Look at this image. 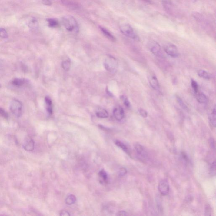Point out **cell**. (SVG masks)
Returning a JSON list of instances; mask_svg holds the SVG:
<instances>
[{
	"label": "cell",
	"mask_w": 216,
	"mask_h": 216,
	"mask_svg": "<svg viewBox=\"0 0 216 216\" xmlns=\"http://www.w3.org/2000/svg\"><path fill=\"white\" fill-rule=\"evenodd\" d=\"M161 1L163 7L165 10L169 11L172 4L171 0H161Z\"/></svg>",
	"instance_id": "cell-24"
},
{
	"label": "cell",
	"mask_w": 216,
	"mask_h": 216,
	"mask_svg": "<svg viewBox=\"0 0 216 216\" xmlns=\"http://www.w3.org/2000/svg\"><path fill=\"white\" fill-rule=\"evenodd\" d=\"M0 87H1V85H0Z\"/></svg>",
	"instance_id": "cell-41"
},
{
	"label": "cell",
	"mask_w": 216,
	"mask_h": 216,
	"mask_svg": "<svg viewBox=\"0 0 216 216\" xmlns=\"http://www.w3.org/2000/svg\"><path fill=\"white\" fill-rule=\"evenodd\" d=\"M47 22L49 27L55 28L58 27L59 26V22L58 20L55 19L49 18V19H47Z\"/></svg>",
	"instance_id": "cell-22"
},
{
	"label": "cell",
	"mask_w": 216,
	"mask_h": 216,
	"mask_svg": "<svg viewBox=\"0 0 216 216\" xmlns=\"http://www.w3.org/2000/svg\"><path fill=\"white\" fill-rule=\"evenodd\" d=\"M114 117L118 121H121L124 117V111L121 107L115 108L113 111Z\"/></svg>",
	"instance_id": "cell-9"
},
{
	"label": "cell",
	"mask_w": 216,
	"mask_h": 216,
	"mask_svg": "<svg viewBox=\"0 0 216 216\" xmlns=\"http://www.w3.org/2000/svg\"><path fill=\"white\" fill-rule=\"evenodd\" d=\"M198 75L199 77H201L203 79H211L212 77V75L208 73V72L206 71L203 70H200L198 72Z\"/></svg>",
	"instance_id": "cell-17"
},
{
	"label": "cell",
	"mask_w": 216,
	"mask_h": 216,
	"mask_svg": "<svg viewBox=\"0 0 216 216\" xmlns=\"http://www.w3.org/2000/svg\"><path fill=\"white\" fill-rule=\"evenodd\" d=\"M127 171L126 169L124 168H120V171H119V176L120 177H123L127 174Z\"/></svg>",
	"instance_id": "cell-36"
},
{
	"label": "cell",
	"mask_w": 216,
	"mask_h": 216,
	"mask_svg": "<svg viewBox=\"0 0 216 216\" xmlns=\"http://www.w3.org/2000/svg\"><path fill=\"white\" fill-rule=\"evenodd\" d=\"M115 144L118 147L121 148V149H122L128 155H130L129 150L128 149V147L124 143H123L121 141H120L117 140L116 141Z\"/></svg>",
	"instance_id": "cell-20"
},
{
	"label": "cell",
	"mask_w": 216,
	"mask_h": 216,
	"mask_svg": "<svg viewBox=\"0 0 216 216\" xmlns=\"http://www.w3.org/2000/svg\"><path fill=\"white\" fill-rule=\"evenodd\" d=\"M120 30L124 35L135 40H138V37L134 32V29L128 23L122 24L120 26Z\"/></svg>",
	"instance_id": "cell-2"
},
{
	"label": "cell",
	"mask_w": 216,
	"mask_h": 216,
	"mask_svg": "<svg viewBox=\"0 0 216 216\" xmlns=\"http://www.w3.org/2000/svg\"><path fill=\"white\" fill-rule=\"evenodd\" d=\"M10 109L11 112L16 117L21 116L22 112V104L18 100H13L10 104Z\"/></svg>",
	"instance_id": "cell-3"
},
{
	"label": "cell",
	"mask_w": 216,
	"mask_h": 216,
	"mask_svg": "<svg viewBox=\"0 0 216 216\" xmlns=\"http://www.w3.org/2000/svg\"><path fill=\"white\" fill-rule=\"evenodd\" d=\"M104 67L109 72L114 73L116 71L117 63L115 59L113 57L109 56L105 60L104 63Z\"/></svg>",
	"instance_id": "cell-4"
},
{
	"label": "cell",
	"mask_w": 216,
	"mask_h": 216,
	"mask_svg": "<svg viewBox=\"0 0 216 216\" xmlns=\"http://www.w3.org/2000/svg\"><path fill=\"white\" fill-rule=\"evenodd\" d=\"M128 215L127 213L124 211H120L117 214V216H127Z\"/></svg>",
	"instance_id": "cell-37"
},
{
	"label": "cell",
	"mask_w": 216,
	"mask_h": 216,
	"mask_svg": "<svg viewBox=\"0 0 216 216\" xmlns=\"http://www.w3.org/2000/svg\"><path fill=\"white\" fill-rule=\"evenodd\" d=\"M60 215L67 216H69L70 214L68 212H67V211H62V212H61Z\"/></svg>",
	"instance_id": "cell-39"
},
{
	"label": "cell",
	"mask_w": 216,
	"mask_h": 216,
	"mask_svg": "<svg viewBox=\"0 0 216 216\" xmlns=\"http://www.w3.org/2000/svg\"><path fill=\"white\" fill-rule=\"evenodd\" d=\"M62 67L65 71H68L71 67V62L69 60L63 61L62 64Z\"/></svg>",
	"instance_id": "cell-26"
},
{
	"label": "cell",
	"mask_w": 216,
	"mask_h": 216,
	"mask_svg": "<svg viewBox=\"0 0 216 216\" xmlns=\"http://www.w3.org/2000/svg\"><path fill=\"white\" fill-rule=\"evenodd\" d=\"M142 1H144V2H147V3H151V0H142Z\"/></svg>",
	"instance_id": "cell-40"
},
{
	"label": "cell",
	"mask_w": 216,
	"mask_h": 216,
	"mask_svg": "<svg viewBox=\"0 0 216 216\" xmlns=\"http://www.w3.org/2000/svg\"><path fill=\"white\" fill-rule=\"evenodd\" d=\"M191 86L193 88V91L195 93H197L198 91V85L197 83L193 79L191 80Z\"/></svg>",
	"instance_id": "cell-30"
},
{
	"label": "cell",
	"mask_w": 216,
	"mask_h": 216,
	"mask_svg": "<svg viewBox=\"0 0 216 216\" xmlns=\"http://www.w3.org/2000/svg\"><path fill=\"white\" fill-rule=\"evenodd\" d=\"M148 47L150 51L157 56H161L162 53L161 46L156 42L152 41L148 43Z\"/></svg>",
	"instance_id": "cell-6"
},
{
	"label": "cell",
	"mask_w": 216,
	"mask_h": 216,
	"mask_svg": "<svg viewBox=\"0 0 216 216\" xmlns=\"http://www.w3.org/2000/svg\"><path fill=\"white\" fill-rule=\"evenodd\" d=\"M158 188L160 193L163 195H167L169 193V184L166 179L161 180L159 183Z\"/></svg>",
	"instance_id": "cell-7"
},
{
	"label": "cell",
	"mask_w": 216,
	"mask_h": 216,
	"mask_svg": "<svg viewBox=\"0 0 216 216\" xmlns=\"http://www.w3.org/2000/svg\"><path fill=\"white\" fill-rule=\"evenodd\" d=\"M149 81L150 85L154 90H158L159 85L157 78L155 75H152L150 76L149 78Z\"/></svg>",
	"instance_id": "cell-10"
},
{
	"label": "cell",
	"mask_w": 216,
	"mask_h": 216,
	"mask_svg": "<svg viewBox=\"0 0 216 216\" xmlns=\"http://www.w3.org/2000/svg\"><path fill=\"white\" fill-rule=\"evenodd\" d=\"M23 148L27 151H32L34 148V141L31 137L26 138L23 144Z\"/></svg>",
	"instance_id": "cell-8"
},
{
	"label": "cell",
	"mask_w": 216,
	"mask_h": 216,
	"mask_svg": "<svg viewBox=\"0 0 216 216\" xmlns=\"http://www.w3.org/2000/svg\"><path fill=\"white\" fill-rule=\"evenodd\" d=\"M26 82L27 81L25 79L17 78L12 81V83L15 86L20 87L24 85Z\"/></svg>",
	"instance_id": "cell-15"
},
{
	"label": "cell",
	"mask_w": 216,
	"mask_h": 216,
	"mask_svg": "<svg viewBox=\"0 0 216 216\" xmlns=\"http://www.w3.org/2000/svg\"><path fill=\"white\" fill-rule=\"evenodd\" d=\"M134 148L138 155H143L145 153V150L143 147L138 143H136L134 144Z\"/></svg>",
	"instance_id": "cell-21"
},
{
	"label": "cell",
	"mask_w": 216,
	"mask_h": 216,
	"mask_svg": "<svg viewBox=\"0 0 216 216\" xmlns=\"http://www.w3.org/2000/svg\"><path fill=\"white\" fill-rule=\"evenodd\" d=\"M76 201V198L73 194H70L66 198L65 202L68 205H72L75 204Z\"/></svg>",
	"instance_id": "cell-23"
},
{
	"label": "cell",
	"mask_w": 216,
	"mask_h": 216,
	"mask_svg": "<svg viewBox=\"0 0 216 216\" xmlns=\"http://www.w3.org/2000/svg\"><path fill=\"white\" fill-rule=\"evenodd\" d=\"M208 141H209V144L211 148L214 150H215V143L214 139L212 138H210L208 140Z\"/></svg>",
	"instance_id": "cell-33"
},
{
	"label": "cell",
	"mask_w": 216,
	"mask_h": 216,
	"mask_svg": "<svg viewBox=\"0 0 216 216\" xmlns=\"http://www.w3.org/2000/svg\"><path fill=\"white\" fill-rule=\"evenodd\" d=\"M45 101L47 112L49 115H51L52 113V102L51 99L48 97H46L45 98Z\"/></svg>",
	"instance_id": "cell-13"
},
{
	"label": "cell",
	"mask_w": 216,
	"mask_h": 216,
	"mask_svg": "<svg viewBox=\"0 0 216 216\" xmlns=\"http://www.w3.org/2000/svg\"><path fill=\"white\" fill-rule=\"evenodd\" d=\"M176 98H177V102L179 103V105H180L181 108L184 109V110H188V107L184 104V102L181 99V98L179 97V96H177Z\"/></svg>",
	"instance_id": "cell-28"
},
{
	"label": "cell",
	"mask_w": 216,
	"mask_h": 216,
	"mask_svg": "<svg viewBox=\"0 0 216 216\" xmlns=\"http://www.w3.org/2000/svg\"><path fill=\"white\" fill-rule=\"evenodd\" d=\"M210 174L212 176H216V161L213 162L211 165L210 169Z\"/></svg>",
	"instance_id": "cell-29"
},
{
	"label": "cell",
	"mask_w": 216,
	"mask_h": 216,
	"mask_svg": "<svg viewBox=\"0 0 216 216\" xmlns=\"http://www.w3.org/2000/svg\"><path fill=\"white\" fill-rule=\"evenodd\" d=\"M64 26L69 32L77 33L79 31V25L77 20L72 16H65L62 18Z\"/></svg>",
	"instance_id": "cell-1"
},
{
	"label": "cell",
	"mask_w": 216,
	"mask_h": 216,
	"mask_svg": "<svg viewBox=\"0 0 216 216\" xmlns=\"http://www.w3.org/2000/svg\"><path fill=\"white\" fill-rule=\"evenodd\" d=\"M0 37L3 38H7L8 37V33L3 28H0Z\"/></svg>",
	"instance_id": "cell-31"
},
{
	"label": "cell",
	"mask_w": 216,
	"mask_h": 216,
	"mask_svg": "<svg viewBox=\"0 0 216 216\" xmlns=\"http://www.w3.org/2000/svg\"><path fill=\"white\" fill-rule=\"evenodd\" d=\"M212 208L210 205L207 204L205 207V215L209 216L212 215Z\"/></svg>",
	"instance_id": "cell-27"
},
{
	"label": "cell",
	"mask_w": 216,
	"mask_h": 216,
	"mask_svg": "<svg viewBox=\"0 0 216 216\" xmlns=\"http://www.w3.org/2000/svg\"><path fill=\"white\" fill-rule=\"evenodd\" d=\"M61 2L62 4L65 6H67V7H69L70 8H71L72 9H76L77 7V4L73 2L70 1L69 0H61Z\"/></svg>",
	"instance_id": "cell-19"
},
{
	"label": "cell",
	"mask_w": 216,
	"mask_h": 216,
	"mask_svg": "<svg viewBox=\"0 0 216 216\" xmlns=\"http://www.w3.org/2000/svg\"><path fill=\"white\" fill-rule=\"evenodd\" d=\"M99 176L100 179V181L103 184H106L108 182V177L107 173L104 170H101L100 171L98 174Z\"/></svg>",
	"instance_id": "cell-12"
},
{
	"label": "cell",
	"mask_w": 216,
	"mask_h": 216,
	"mask_svg": "<svg viewBox=\"0 0 216 216\" xmlns=\"http://www.w3.org/2000/svg\"><path fill=\"white\" fill-rule=\"evenodd\" d=\"M197 99L198 103L201 104H207L208 101V99L205 95L203 93H200L197 97Z\"/></svg>",
	"instance_id": "cell-18"
},
{
	"label": "cell",
	"mask_w": 216,
	"mask_h": 216,
	"mask_svg": "<svg viewBox=\"0 0 216 216\" xmlns=\"http://www.w3.org/2000/svg\"><path fill=\"white\" fill-rule=\"evenodd\" d=\"M120 98H121V99L123 101L124 105L128 108H129L131 106V104H130V102L129 101L128 99L125 96H124V95H122Z\"/></svg>",
	"instance_id": "cell-32"
},
{
	"label": "cell",
	"mask_w": 216,
	"mask_h": 216,
	"mask_svg": "<svg viewBox=\"0 0 216 216\" xmlns=\"http://www.w3.org/2000/svg\"><path fill=\"white\" fill-rule=\"evenodd\" d=\"M209 122L211 125L214 127H215L216 125V107L214 106L212 112L208 116Z\"/></svg>",
	"instance_id": "cell-11"
},
{
	"label": "cell",
	"mask_w": 216,
	"mask_h": 216,
	"mask_svg": "<svg viewBox=\"0 0 216 216\" xmlns=\"http://www.w3.org/2000/svg\"><path fill=\"white\" fill-rule=\"evenodd\" d=\"M0 115L6 118H8V117L7 113L6 112V111L4 109L1 108H0Z\"/></svg>",
	"instance_id": "cell-35"
},
{
	"label": "cell",
	"mask_w": 216,
	"mask_h": 216,
	"mask_svg": "<svg viewBox=\"0 0 216 216\" xmlns=\"http://www.w3.org/2000/svg\"><path fill=\"white\" fill-rule=\"evenodd\" d=\"M29 27L32 29H35L38 27V23L37 20L35 18H33L28 23Z\"/></svg>",
	"instance_id": "cell-25"
},
{
	"label": "cell",
	"mask_w": 216,
	"mask_h": 216,
	"mask_svg": "<svg viewBox=\"0 0 216 216\" xmlns=\"http://www.w3.org/2000/svg\"><path fill=\"white\" fill-rule=\"evenodd\" d=\"M96 115L98 118H108V112L105 109L100 108L97 110Z\"/></svg>",
	"instance_id": "cell-14"
},
{
	"label": "cell",
	"mask_w": 216,
	"mask_h": 216,
	"mask_svg": "<svg viewBox=\"0 0 216 216\" xmlns=\"http://www.w3.org/2000/svg\"><path fill=\"white\" fill-rule=\"evenodd\" d=\"M140 115H141L143 117V118H146L148 117V112H147L146 110L145 109H142V108H140L138 110Z\"/></svg>",
	"instance_id": "cell-34"
},
{
	"label": "cell",
	"mask_w": 216,
	"mask_h": 216,
	"mask_svg": "<svg viewBox=\"0 0 216 216\" xmlns=\"http://www.w3.org/2000/svg\"><path fill=\"white\" fill-rule=\"evenodd\" d=\"M164 50L168 55L173 58H177L179 57V52L177 46L173 44H166L164 46Z\"/></svg>",
	"instance_id": "cell-5"
},
{
	"label": "cell",
	"mask_w": 216,
	"mask_h": 216,
	"mask_svg": "<svg viewBox=\"0 0 216 216\" xmlns=\"http://www.w3.org/2000/svg\"><path fill=\"white\" fill-rule=\"evenodd\" d=\"M99 27L101 31L102 32L104 35H105L107 38L110 40L112 41H115V37H114L113 35H112V34H111L109 31L106 29L105 28L103 27L100 26Z\"/></svg>",
	"instance_id": "cell-16"
},
{
	"label": "cell",
	"mask_w": 216,
	"mask_h": 216,
	"mask_svg": "<svg viewBox=\"0 0 216 216\" xmlns=\"http://www.w3.org/2000/svg\"><path fill=\"white\" fill-rule=\"evenodd\" d=\"M42 3L47 6H50L52 4V2L50 0H42Z\"/></svg>",
	"instance_id": "cell-38"
}]
</instances>
